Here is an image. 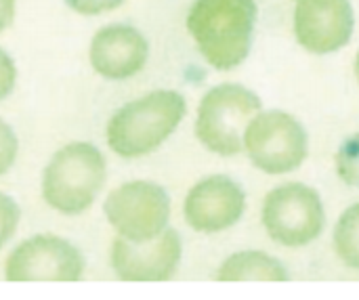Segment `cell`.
Masks as SVG:
<instances>
[{
    "label": "cell",
    "mask_w": 359,
    "mask_h": 300,
    "mask_svg": "<svg viewBox=\"0 0 359 300\" xmlns=\"http://www.w3.org/2000/svg\"><path fill=\"white\" fill-rule=\"evenodd\" d=\"M256 15L254 0H196L187 15V30L214 69L229 71L246 61Z\"/></svg>",
    "instance_id": "1"
},
{
    "label": "cell",
    "mask_w": 359,
    "mask_h": 300,
    "mask_svg": "<svg viewBox=\"0 0 359 300\" xmlns=\"http://www.w3.org/2000/svg\"><path fill=\"white\" fill-rule=\"evenodd\" d=\"M187 114L176 90H153L122 105L107 122V145L120 158H141L158 149Z\"/></svg>",
    "instance_id": "2"
},
{
    "label": "cell",
    "mask_w": 359,
    "mask_h": 300,
    "mask_svg": "<svg viewBox=\"0 0 359 300\" xmlns=\"http://www.w3.org/2000/svg\"><path fill=\"white\" fill-rule=\"evenodd\" d=\"M107 164L103 153L84 141L55 151L42 172V197L57 212L76 217L93 206L105 183Z\"/></svg>",
    "instance_id": "3"
},
{
    "label": "cell",
    "mask_w": 359,
    "mask_h": 300,
    "mask_svg": "<svg viewBox=\"0 0 359 300\" xmlns=\"http://www.w3.org/2000/svg\"><path fill=\"white\" fill-rule=\"evenodd\" d=\"M258 94L242 84H219L200 101L196 137L208 151L231 158L244 147V133L258 112Z\"/></svg>",
    "instance_id": "4"
},
{
    "label": "cell",
    "mask_w": 359,
    "mask_h": 300,
    "mask_svg": "<svg viewBox=\"0 0 359 300\" xmlns=\"http://www.w3.org/2000/svg\"><path fill=\"white\" fill-rule=\"evenodd\" d=\"M260 219L273 242L301 248L324 233L326 208L313 187L305 183H284L265 195Z\"/></svg>",
    "instance_id": "5"
},
{
    "label": "cell",
    "mask_w": 359,
    "mask_h": 300,
    "mask_svg": "<svg viewBox=\"0 0 359 300\" xmlns=\"http://www.w3.org/2000/svg\"><path fill=\"white\" fill-rule=\"evenodd\" d=\"M244 149L258 170L267 174L292 172L307 160L305 126L286 112H258L244 133Z\"/></svg>",
    "instance_id": "6"
},
{
    "label": "cell",
    "mask_w": 359,
    "mask_h": 300,
    "mask_svg": "<svg viewBox=\"0 0 359 300\" xmlns=\"http://www.w3.org/2000/svg\"><path fill=\"white\" fill-rule=\"evenodd\" d=\"M103 212L118 237L143 244L168 229L170 197L151 181H130L110 191Z\"/></svg>",
    "instance_id": "7"
},
{
    "label": "cell",
    "mask_w": 359,
    "mask_h": 300,
    "mask_svg": "<svg viewBox=\"0 0 359 300\" xmlns=\"http://www.w3.org/2000/svg\"><path fill=\"white\" fill-rule=\"evenodd\" d=\"M82 275L84 256L57 235L26 239L5 262V277L9 281H78Z\"/></svg>",
    "instance_id": "8"
},
{
    "label": "cell",
    "mask_w": 359,
    "mask_h": 300,
    "mask_svg": "<svg viewBox=\"0 0 359 300\" xmlns=\"http://www.w3.org/2000/svg\"><path fill=\"white\" fill-rule=\"evenodd\" d=\"M183 246L174 229H166L143 244L116 237L112 244V269L122 281H168L181 265Z\"/></svg>",
    "instance_id": "9"
},
{
    "label": "cell",
    "mask_w": 359,
    "mask_h": 300,
    "mask_svg": "<svg viewBox=\"0 0 359 300\" xmlns=\"http://www.w3.org/2000/svg\"><path fill=\"white\" fill-rule=\"evenodd\" d=\"M246 212V193L225 174H210L189 189L183 204L185 221L198 233H221L237 225Z\"/></svg>",
    "instance_id": "10"
},
{
    "label": "cell",
    "mask_w": 359,
    "mask_h": 300,
    "mask_svg": "<svg viewBox=\"0 0 359 300\" xmlns=\"http://www.w3.org/2000/svg\"><path fill=\"white\" fill-rule=\"evenodd\" d=\"M353 7L349 0H296L294 34L313 55L336 53L353 36Z\"/></svg>",
    "instance_id": "11"
},
{
    "label": "cell",
    "mask_w": 359,
    "mask_h": 300,
    "mask_svg": "<svg viewBox=\"0 0 359 300\" xmlns=\"http://www.w3.org/2000/svg\"><path fill=\"white\" fill-rule=\"evenodd\" d=\"M88 57L99 76L107 80H126L145 67L149 42L137 28L114 23L93 36Z\"/></svg>",
    "instance_id": "12"
},
{
    "label": "cell",
    "mask_w": 359,
    "mask_h": 300,
    "mask_svg": "<svg viewBox=\"0 0 359 300\" xmlns=\"http://www.w3.org/2000/svg\"><path fill=\"white\" fill-rule=\"evenodd\" d=\"M219 281H286L282 260L260 250H242L227 256L217 271Z\"/></svg>",
    "instance_id": "13"
},
{
    "label": "cell",
    "mask_w": 359,
    "mask_h": 300,
    "mask_svg": "<svg viewBox=\"0 0 359 300\" xmlns=\"http://www.w3.org/2000/svg\"><path fill=\"white\" fill-rule=\"evenodd\" d=\"M334 250L342 265L359 271V204L349 206L334 227Z\"/></svg>",
    "instance_id": "14"
},
{
    "label": "cell",
    "mask_w": 359,
    "mask_h": 300,
    "mask_svg": "<svg viewBox=\"0 0 359 300\" xmlns=\"http://www.w3.org/2000/svg\"><path fill=\"white\" fill-rule=\"evenodd\" d=\"M334 164L340 181L353 189H359V133L340 143Z\"/></svg>",
    "instance_id": "15"
},
{
    "label": "cell",
    "mask_w": 359,
    "mask_h": 300,
    "mask_svg": "<svg viewBox=\"0 0 359 300\" xmlns=\"http://www.w3.org/2000/svg\"><path fill=\"white\" fill-rule=\"evenodd\" d=\"M19 217H21V210L17 206V202L0 191V248L15 235Z\"/></svg>",
    "instance_id": "16"
},
{
    "label": "cell",
    "mask_w": 359,
    "mask_h": 300,
    "mask_svg": "<svg viewBox=\"0 0 359 300\" xmlns=\"http://www.w3.org/2000/svg\"><path fill=\"white\" fill-rule=\"evenodd\" d=\"M17 151H19V141L15 130L5 120H0V176L13 168L17 160Z\"/></svg>",
    "instance_id": "17"
},
{
    "label": "cell",
    "mask_w": 359,
    "mask_h": 300,
    "mask_svg": "<svg viewBox=\"0 0 359 300\" xmlns=\"http://www.w3.org/2000/svg\"><path fill=\"white\" fill-rule=\"evenodd\" d=\"M65 5L76 11L78 15L93 17L101 13H110V11L124 5V0H65Z\"/></svg>",
    "instance_id": "18"
},
{
    "label": "cell",
    "mask_w": 359,
    "mask_h": 300,
    "mask_svg": "<svg viewBox=\"0 0 359 300\" xmlns=\"http://www.w3.org/2000/svg\"><path fill=\"white\" fill-rule=\"evenodd\" d=\"M17 82V67L7 51L0 49V101L9 97Z\"/></svg>",
    "instance_id": "19"
},
{
    "label": "cell",
    "mask_w": 359,
    "mask_h": 300,
    "mask_svg": "<svg viewBox=\"0 0 359 300\" xmlns=\"http://www.w3.org/2000/svg\"><path fill=\"white\" fill-rule=\"evenodd\" d=\"M17 11V0H0V32L11 28V23L15 19Z\"/></svg>",
    "instance_id": "20"
},
{
    "label": "cell",
    "mask_w": 359,
    "mask_h": 300,
    "mask_svg": "<svg viewBox=\"0 0 359 300\" xmlns=\"http://www.w3.org/2000/svg\"><path fill=\"white\" fill-rule=\"evenodd\" d=\"M355 76H357V82H359V53L355 57Z\"/></svg>",
    "instance_id": "21"
}]
</instances>
